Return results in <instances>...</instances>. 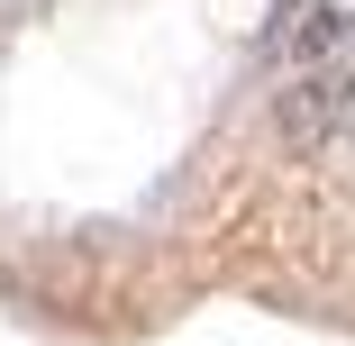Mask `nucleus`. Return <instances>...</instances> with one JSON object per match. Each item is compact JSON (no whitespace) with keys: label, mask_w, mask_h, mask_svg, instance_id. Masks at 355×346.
Masks as SVG:
<instances>
[{"label":"nucleus","mask_w":355,"mask_h":346,"mask_svg":"<svg viewBox=\"0 0 355 346\" xmlns=\"http://www.w3.org/2000/svg\"><path fill=\"white\" fill-rule=\"evenodd\" d=\"M282 46H292V55L355 46V0H292V19H282Z\"/></svg>","instance_id":"1"}]
</instances>
